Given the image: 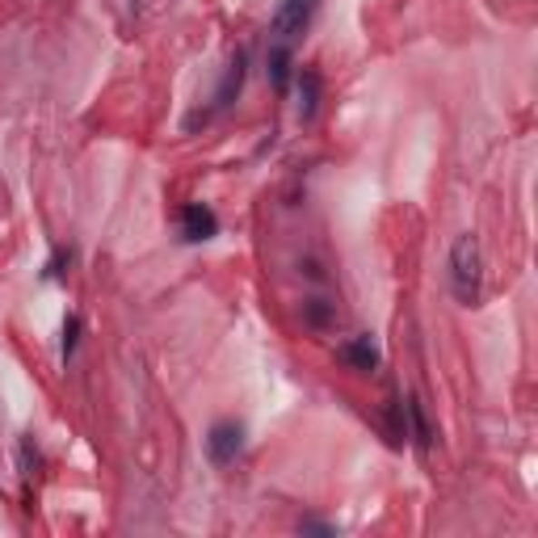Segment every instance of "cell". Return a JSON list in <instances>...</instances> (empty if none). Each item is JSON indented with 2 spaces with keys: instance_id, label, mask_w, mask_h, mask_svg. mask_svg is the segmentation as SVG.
<instances>
[{
  "instance_id": "obj_2",
  "label": "cell",
  "mask_w": 538,
  "mask_h": 538,
  "mask_svg": "<svg viewBox=\"0 0 538 538\" xmlns=\"http://www.w3.org/2000/svg\"><path fill=\"white\" fill-rule=\"evenodd\" d=\"M244 450V429L236 421H219L215 429H210L207 437V455L215 467H228V463H236Z\"/></svg>"
},
{
  "instance_id": "obj_10",
  "label": "cell",
  "mask_w": 538,
  "mask_h": 538,
  "mask_svg": "<svg viewBox=\"0 0 538 538\" xmlns=\"http://www.w3.org/2000/svg\"><path fill=\"white\" fill-rule=\"evenodd\" d=\"M308 320H311V324H324V320H328V308H320V298H316V303H308Z\"/></svg>"
},
{
  "instance_id": "obj_4",
  "label": "cell",
  "mask_w": 538,
  "mask_h": 538,
  "mask_svg": "<svg viewBox=\"0 0 538 538\" xmlns=\"http://www.w3.org/2000/svg\"><path fill=\"white\" fill-rule=\"evenodd\" d=\"M181 236H185L190 244H202V240H210V236H219L215 210H210L207 202H194V207H185V210H181Z\"/></svg>"
},
{
  "instance_id": "obj_3",
  "label": "cell",
  "mask_w": 538,
  "mask_h": 538,
  "mask_svg": "<svg viewBox=\"0 0 538 538\" xmlns=\"http://www.w3.org/2000/svg\"><path fill=\"white\" fill-rule=\"evenodd\" d=\"M311 13H316V0H282L274 13V34L278 43H290L295 34H303L311 22Z\"/></svg>"
},
{
  "instance_id": "obj_8",
  "label": "cell",
  "mask_w": 538,
  "mask_h": 538,
  "mask_svg": "<svg viewBox=\"0 0 538 538\" xmlns=\"http://www.w3.org/2000/svg\"><path fill=\"white\" fill-rule=\"evenodd\" d=\"M269 81H274L278 89H287V81H290V51H287V43H278L274 51H269Z\"/></svg>"
},
{
  "instance_id": "obj_9",
  "label": "cell",
  "mask_w": 538,
  "mask_h": 538,
  "mask_svg": "<svg viewBox=\"0 0 538 538\" xmlns=\"http://www.w3.org/2000/svg\"><path fill=\"white\" fill-rule=\"evenodd\" d=\"M76 337H81V320H76V316H68V324H64V362H68L72 349H76Z\"/></svg>"
},
{
  "instance_id": "obj_5",
  "label": "cell",
  "mask_w": 538,
  "mask_h": 538,
  "mask_svg": "<svg viewBox=\"0 0 538 538\" xmlns=\"http://www.w3.org/2000/svg\"><path fill=\"white\" fill-rule=\"evenodd\" d=\"M316 105H320V76L311 68H303L298 72V118L311 122V118H316Z\"/></svg>"
},
{
  "instance_id": "obj_6",
  "label": "cell",
  "mask_w": 538,
  "mask_h": 538,
  "mask_svg": "<svg viewBox=\"0 0 538 538\" xmlns=\"http://www.w3.org/2000/svg\"><path fill=\"white\" fill-rule=\"evenodd\" d=\"M341 354H345V362H349V367H357V370H375L378 367V345L370 341V337H354V341L345 345Z\"/></svg>"
},
{
  "instance_id": "obj_7",
  "label": "cell",
  "mask_w": 538,
  "mask_h": 538,
  "mask_svg": "<svg viewBox=\"0 0 538 538\" xmlns=\"http://www.w3.org/2000/svg\"><path fill=\"white\" fill-rule=\"evenodd\" d=\"M404 413H408V421H413V437H416V446H421V450H429V446H434V429H429V421H425L421 404H416V400H408V404H404Z\"/></svg>"
},
{
  "instance_id": "obj_1",
  "label": "cell",
  "mask_w": 538,
  "mask_h": 538,
  "mask_svg": "<svg viewBox=\"0 0 538 538\" xmlns=\"http://www.w3.org/2000/svg\"><path fill=\"white\" fill-rule=\"evenodd\" d=\"M450 287L463 303L480 298V244H475V236H458L455 249H450Z\"/></svg>"
}]
</instances>
